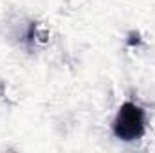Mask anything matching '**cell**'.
Returning <instances> with one entry per match:
<instances>
[{"label": "cell", "mask_w": 155, "mask_h": 153, "mask_svg": "<svg viewBox=\"0 0 155 153\" xmlns=\"http://www.w3.org/2000/svg\"><path fill=\"white\" fill-rule=\"evenodd\" d=\"M112 132L119 141H124V142L141 139L146 132L144 110L132 101L123 103L119 106V112H117L114 122H112Z\"/></svg>", "instance_id": "6da1fadb"}]
</instances>
